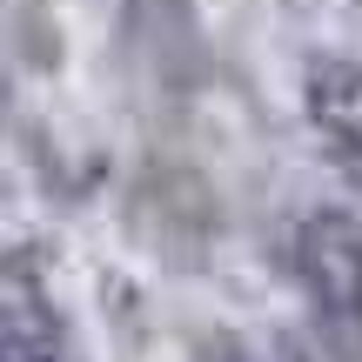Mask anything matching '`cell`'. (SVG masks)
I'll return each mask as SVG.
<instances>
[{"instance_id":"cell-1","label":"cell","mask_w":362,"mask_h":362,"mask_svg":"<svg viewBox=\"0 0 362 362\" xmlns=\"http://www.w3.org/2000/svg\"><path fill=\"white\" fill-rule=\"evenodd\" d=\"M296 269L309 288L315 329L342 362H362V235L349 215H315L296 235Z\"/></svg>"},{"instance_id":"cell-2","label":"cell","mask_w":362,"mask_h":362,"mask_svg":"<svg viewBox=\"0 0 362 362\" xmlns=\"http://www.w3.org/2000/svg\"><path fill=\"white\" fill-rule=\"evenodd\" d=\"M315 121H322L336 161L362 181V67H322L315 74Z\"/></svg>"},{"instance_id":"cell-3","label":"cell","mask_w":362,"mask_h":362,"mask_svg":"<svg viewBox=\"0 0 362 362\" xmlns=\"http://www.w3.org/2000/svg\"><path fill=\"white\" fill-rule=\"evenodd\" d=\"M228 362H282V356H228Z\"/></svg>"}]
</instances>
